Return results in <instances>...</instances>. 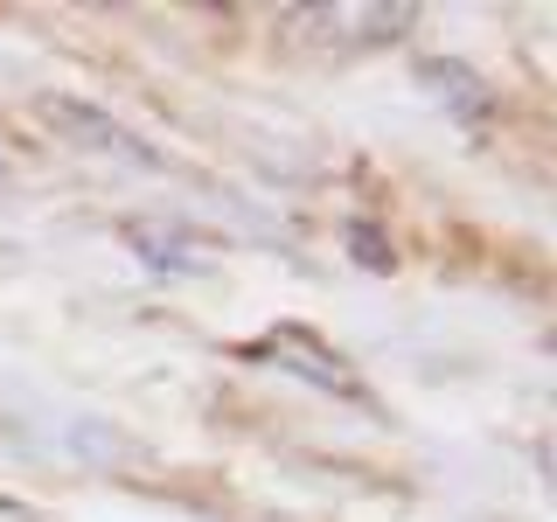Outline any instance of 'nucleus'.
<instances>
[{
    "mask_svg": "<svg viewBox=\"0 0 557 522\" xmlns=\"http://www.w3.org/2000/svg\"><path fill=\"white\" fill-rule=\"evenodd\" d=\"M0 522H35L28 509H8V501H0Z\"/></svg>",
    "mask_w": 557,
    "mask_h": 522,
    "instance_id": "1",
    "label": "nucleus"
}]
</instances>
